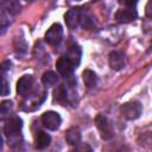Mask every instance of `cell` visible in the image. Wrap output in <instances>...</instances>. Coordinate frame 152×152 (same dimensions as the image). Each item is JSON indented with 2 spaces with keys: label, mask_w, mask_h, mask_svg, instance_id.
<instances>
[{
  "label": "cell",
  "mask_w": 152,
  "mask_h": 152,
  "mask_svg": "<svg viewBox=\"0 0 152 152\" xmlns=\"http://www.w3.org/2000/svg\"><path fill=\"white\" fill-rule=\"evenodd\" d=\"M95 125L100 132V135L104 140H109L114 137V129L110 124V121L102 114H99L95 118Z\"/></svg>",
  "instance_id": "6da1fadb"
},
{
  "label": "cell",
  "mask_w": 152,
  "mask_h": 152,
  "mask_svg": "<svg viewBox=\"0 0 152 152\" xmlns=\"http://www.w3.org/2000/svg\"><path fill=\"white\" fill-rule=\"evenodd\" d=\"M142 112V106L139 101H129L121 106V114L128 120H135L140 116Z\"/></svg>",
  "instance_id": "7a4b0ae2"
},
{
  "label": "cell",
  "mask_w": 152,
  "mask_h": 152,
  "mask_svg": "<svg viewBox=\"0 0 152 152\" xmlns=\"http://www.w3.org/2000/svg\"><path fill=\"white\" fill-rule=\"evenodd\" d=\"M42 122L43 125L50 129V131H56L61 126V122H62V119H61V115L57 113V112H52V110H49V112H45L43 115H42Z\"/></svg>",
  "instance_id": "3957f363"
},
{
  "label": "cell",
  "mask_w": 152,
  "mask_h": 152,
  "mask_svg": "<svg viewBox=\"0 0 152 152\" xmlns=\"http://www.w3.org/2000/svg\"><path fill=\"white\" fill-rule=\"evenodd\" d=\"M63 37V28L61 24H53L45 33V40L49 44H58Z\"/></svg>",
  "instance_id": "277c9868"
},
{
  "label": "cell",
  "mask_w": 152,
  "mask_h": 152,
  "mask_svg": "<svg viewBox=\"0 0 152 152\" xmlns=\"http://www.w3.org/2000/svg\"><path fill=\"white\" fill-rule=\"evenodd\" d=\"M33 77L31 75H24L17 82V93L21 96H26L33 87Z\"/></svg>",
  "instance_id": "5b68a950"
},
{
  "label": "cell",
  "mask_w": 152,
  "mask_h": 152,
  "mask_svg": "<svg viewBox=\"0 0 152 152\" xmlns=\"http://www.w3.org/2000/svg\"><path fill=\"white\" fill-rule=\"evenodd\" d=\"M21 127H23V120L19 116H12L6 121L4 131L7 137H12L17 134L21 129Z\"/></svg>",
  "instance_id": "8992f818"
},
{
  "label": "cell",
  "mask_w": 152,
  "mask_h": 152,
  "mask_svg": "<svg viewBox=\"0 0 152 152\" xmlns=\"http://www.w3.org/2000/svg\"><path fill=\"white\" fill-rule=\"evenodd\" d=\"M56 68H57V71L66 77V76H70L72 72H74V69H75V65L72 64V62L66 58V57H61L57 62H56Z\"/></svg>",
  "instance_id": "52a82bcc"
},
{
  "label": "cell",
  "mask_w": 152,
  "mask_h": 152,
  "mask_svg": "<svg viewBox=\"0 0 152 152\" xmlns=\"http://www.w3.org/2000/svg\"><path fill=\"white\" fill-rule=\"evenodd\" d=\"M137 18V12L132 8H125V10H119L115 14V19L121 23V24H127L133 21Z\"/></svg>",
  "instance_id": "ba28073f"
},
{
  "label": "cell",
  "mask_w": 152,
  "mask_h": 152,
  "mask_svg": "<svg viewBox=\"0 0 152 152\" xmlns=\"http://www.w3.org/2000/svg\"><path fill=\"white\" fill-rule=\"evenodd\" d=\"M109 65L113 70H121L125 66V57L119 51H112L109 53Z\"/></svg>",
  "instance_id": "9c48e42d"
},
{
  "label": "cell",
  "mask_w": 152,
  "mask_h": 152,
  "mask_svg": "<svg viewBox=\"0 0 152 152\" xmlns=\"http://www.w3.org/2000/svg\"><path fill=\"white\" fill-rule=\"evenodd\" d=\"M80 13H81V11H80V10H76V8L69 10V11L65 13L64 19H65V23H66L68 27H70V28H75V27L78 25Z\"/></svg>",
  "instance_id": "30bf717a"
},
{
  "label": "cell",
  "mask_w": 152,
  "mask_h": 152,
  "mask_svg": "<svg viewBox=\"0 0 152 152\" xmlns=\"http://www.w3.org/2000/svg\"><path fill=\"white\" fill-rule=\"evenodd\" d=\"M65 140L69 145H77L81 141V132L76 127H70L65 133Z\"/></svg>",
  "instance_id": "8fae6325"
},
{
  "label": "cell",
  "mask_w": 152,
  "mask_h": 152,
  "mask_svg": "<svg viewBox=\"0 0 152 152\" xmlns=\"http://www.w3.org/2000/svg\"><path fill=\"white\" fill-rule=\"evenodd\" d=\"M81 55H82L81 48L75 44V45H72V46L69 48L68 53H66V58H69L72 62V64L76 66V65H78V63L81 61Z\"/></svg>",
  "instance_id": "7c38bea8"
},
{
  "label": "cell",
  "mask_w": 152,
  "mask_h": 152,
  "mask_svg": "<svg viewBox=\"0 0 152 152\" xmlns=\"http://www.w3.org/2000/svg\"><path fill=\"white\" fill-rule=\"evenodd\" d=\"M82 77H83V82L87 88H94L97 83V76L93 70L86 69L82 74Z\"/></svg>",
  "instance_id": "4fadbf2b"
},
{
  "label": "cell",
  "mask_w": 152,
  "mask_h": 152,
  "mask_svg": "<svg viewBox=\"0 0 152 152\" xmlns=\"http://www.w3.org/2000/svg\"><path fill=\"white\" fill-rule=\"evenodd\" d=\"M50 141H51V137L48 133H45L43 131L37 133V137H36V147L37 148L43 150V148L48 147L50 145Z\"/></svg>",
  "instance_id": "5bb4252c"
},
{
  "label": "cell",
  "mask_w": 152,
  "mask_h": 152,
  "mask_svg": "<svg viewBox=\"0 0 152 152\" xmlns=\"http://www.w3.org/2000/svg\"><path fill=\"white\" fill-rule=\"evenodd\" d=\"M13 109V103L10 100H5L0 103V120H5L10 116Z\"/></svg>",
  "instance_id": "9a60e30c"
},
{
  "label": "cell",
  "mask_w": 152,
  "mask_h": 152,
  "mask_svg": "<svg viewBox=\"0 0 152 152\" xmlns=\"http://www.w3.org/2000/svg\"><path fill=\"white\" fill-rule=\"evenodd\" d=\"M78 24L83 27V28H93L95 26V21L93 19V17L88 13H80V20Z\"/></svg>",
  "instance_id": "2e32d148"
},
{
  "label": "cell",
  "mask_w": 152,
  "mask_h": 152,
  "mask_svg": "<svg viewBox=\"0 0 152 152\" xmlns=\"http://www.w3.org/2000/svg\"><path fill=\"white\" fill-rule=\"evenodd\" d=\"M42 82L46 87H52L58 82V77L53 71H46L42 76Z\"/></svg>",
  "instance_id": "e0dca14e"
},
{
  "label": "cell",
  "mask_w": 152,
  "mask_h": 152,
  "mask_svg": "<svg viewBox=\"0 0 152 152\" xmlns=\"http://www.w3.org/2000/svg\"><path fill=\"white\" fill-rule=\"evenodd\" d=\"M10 91L11 89H10V84L7 80L0 75V96H6L10 94Z\"/></svg>",
  "instance_id": "ac0fdd59"
},
{
  "label": "cell",
  "mask_w": 152,
  "mask_h": 152,
  "mask_svg": "<svg viewBox=\"0 0 152 152\" xmlns=\"http://www.w3.org/2000/svg\"><path fill=\"white\" fill-rule=\"evenodd\" d=\"M11 68V62L10 61H5L0 64V74H4L6 71H8Z\"/></svg>",
  "instance_id": "d6986e66"
},
{
  "label": "cell",
  "mask_w": 152,
  "mask_h": 152,
  "mask_svg": "<svg viewBox=\"0 0 152 152\" xmlns=\"http://www.w3.org/2000/svg\"><path fill=\"white\" fill-rule=\"evenodd\" d=\"M151 5H152V0H148V2H147V5H146V15L148 17V18H151L152 17V10H151Z\"/></svg>",
  "instance_id": "ffe728a7"
},
{
  "label": "cell",
  "mask_w": 152,
  "mask_h": 152,
  "mask_svg": "<svg viewBox=\"0 0 152 152\" xmlns=\"http://www.w3.org/2000/svg\"><path fill=\"white\" fill-rule=\"evenodd\" d=\"M137 2H138V0H124V4L128 7H134L137 5Z\"/></svg>",
  "instance_id": "44dd1931"
},
{
  "label": "cell",
  "mask_w": 152,
  "mask_h": 152,
  "mask_svg": "<svg viewBox=\"0 0 152 152\" xmlns=\"http://www.w3.org/2000/svg\"><path fill=\"white\" fill-rule=\"evenodd\" d=\"M2 142H4V141H2V137H1V134H0V148L2 147Z\"/></svg>",
  "instance_id": "7402d4cb"
}]
</instances>
